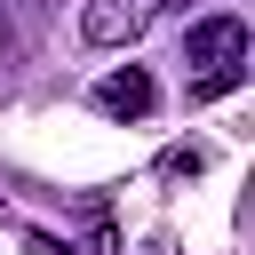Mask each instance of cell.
<instances>
[{"label": "cell", "mask_w": 255, "mask_h": 255, "mask_svg": "<svg viewBox=\"0 0 255 255\" xmlns=\"http://www.w3.org/2000/svg\"><path fill=\"white\" fill-rule=\"evenodd\" d=\"M183 64H199V72H239V64H247V24H239V16H199V24L183 32Z\"/></svg>", "instance_id": "cell-1"}, {"label": "cell", "mask_w": 255, "mask_h": 255, "mask_svg": "<svg viewBox=\"0 0 255 255\" xmlns=\"http://www.w3.org/2000/svg\"><path fill=\"white\" fill-rule=\"evenodd\" d=\"M151 16H159V0H88L80 8V40L88 48H128Z\"/></svg>", "instance_id": "cell-2"}, {"label": "cell", "mask_w": 255, "mask_h": 255, "mask_svg": "<svg viewBox=\"0 0 255 255\" xmlns=\"http://www.w3.org/2000/svg\"><path fill=\"white\" fill-rule=\"evenodd\" d=\"M151 104H159V88H151L143 64H120V72L96 80V112H104V120H143Z\"/></svg>", "instance_id": "cell-3"}]
</instances>
